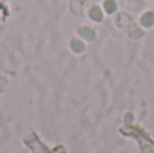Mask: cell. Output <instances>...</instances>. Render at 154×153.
<instances>
[{
    "label": "cell",
    "instance_id": "obj_5",
    "mask_svg": "<svg viewBox=\"0 0 154 153\" xmlns=\"http://www.w3.org/2000/svg\"><path fill=\"white\" fill-rule=\"evenodd\" d=\"M72 49L77 53H80V52L84 50V43L79 39H72Z\"/></svg>",
    "mask_w": 154,
    "mask_h": 153
},
{
    "label": "cell",
    "instance_id": "obj_4",
    "mask_svg": "<svg viewBox=\"0 0 154 153\" xmlns=\"http://www.w3.org/2000/svg\"><path fill=\"white\" fill-rule=\"evenodd\" d=\"M104 8H106L107 12H114L115 10H116V3H115V0H106V3H104Z\"/></svg>",
    "mask_w": 154,
    "mask_h": 153
},
{
    "label": "cell",
    "instance_id": "obj_1",
    "mask_svg": "<svg viewBox=\"0 0 154 153\" xmlns=\"http://www.w3.org/2000/svg\"><path fill=\"white\" fill-rule=\"evenodd\" d=\"M141 23L143 24L145 27H150L154 24V12H146L142 15L141 18Z\"/></svg>",
    "mask_w": 154,
    "mask_h": 153
},
{
    "label": "cell",
    "instance_id": "obj_3",
    "mask_svg": "<svg viewBox=\"0 0 154 153\" xmlns=\"http://www.w3.org/2000/svg\"><path fill=\"white\" fill-rule=\"evenodd\" d=\"M89 16L93 19V20H97V22L103 19V14H101V10H100L99 7H96V5H95V7H92V8L89 10Z\"/></svg>",
    "mask_w": 154,
    "mask_h": 153
},
{
    "label": "cell",
    "instance_id": "obj_2",
    "mask_svg": "<svg viewBox=\"0 0 154 153\" xmlns=\"http://www.w3.org/2000/svg\"><path fill=\"white\" fill-rule=\"evenodd\" d=\"M79 33L85 38V39H89L91 41V39H93V38H95V31H93L92 29H89V27H80Z\"/></svg>",
    "mask_w": 154,
    "mask_h": 153
}]
</instances>
